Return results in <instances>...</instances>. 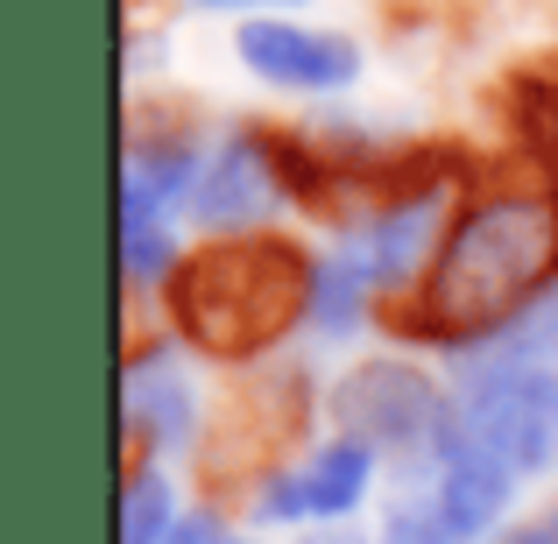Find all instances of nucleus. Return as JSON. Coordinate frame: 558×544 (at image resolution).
Here are the masks:
<instances>
[{"instance_id": "obj_13", "label": "nucleus", "mask_w": 558, "mask_h": 544, "mask_svg": "<svg viewBox=\"0 0 558 544\" xmlns=\"http://www.w3.org/2000/svg\"><path fill=\"white\" fill-rule=\"evenodd\" d=\"M312 544H361V537H354V531H318Z\"/></svg>"}, {"instance_id": "obj_1", "label": "nucleus", "mask_w": 558, "mask_h": 544, "mask_svg": "<svg viewBox=\"0 0 558 544\" xmlns=\"http://www.w3.org/2000/svg\"><path fill=\"white\" fill-rule=\"evenodd\" d=\"M558 283V184L488 191L474 198L432 247L403 333L446 347H481L531 318Z\"/></svg>"}, {"instance_id": "obj_10", "label": "nucleus", "mask_w": 558, "mask_h": 544, "mask_svg": "<svg viewBox=\"0 0 558 544\" xmlns=\"http://www.w3.org/2000/svg\"><path fill=\"white\" fill-rule=\"evenodd\" d=\"M170 481L163 474H149V467H142V474H128V495H121V544H170V531H178V523H170Z\"/></svg>"}, {"instance_id": "obj_7", "label": "nucleus", "mask_w": 558, "mask_h": 544, "mask_svg": "<svg viewBox=\"0 0 558 544\" xmlns=\"http://www.w3.org/2000/svg\"><path fill=\"white\" fill-rule=\"evenodd\" d=\"M368 474H375V452L361 438H332L304 467H290V474H276L262 488V517H283V523L290 517H347L368 495Z\"/></svg>"}, {"instance_id": "obj_8", "label": "nucleus", "mask_w": 558, "mask_h": 544, "mask_svg": "<svg viewBox=\"0 0 558 544\" xmlns=\"http://www.w3.org/2000/svg\"><path fill=\"white\" fill-rule=\"evenodd\" d=\"M198 191V164H191V142H135L121 170V227H142V219H170V205Z\"/></svg>"}, {"instance_id": "obj_2", "label": "nucleus", "mask_w": 558, "mask_h": 544, "mask_svg": "<svg viewBox=\"0 0 558 544\" xmlns=\"http://www.w3.org/2000/svg\"><path fill=\"white\" fill-rule=\"evenodd\" d=\"M318 269L283 233H227L170 269V318L191 347L219 361L269 354L298 318H312Z\"/></svg>"}, {"instance_id": "obj_4", "label": "nucleus", "mask_w": 558, "mask_h": 544, "mask_svg": "<svg viewBox=\"0 0 558 544\" xmlns=\"http://www.w3.org/2000/svg\"><path fill=\"white\" fill-rule=\"evenodd\" d=\"M332 418L347 438L368 452H396V460H432L452 432V403L424 367L410 361H361L332 389Z\"/></svg>"}, {"instance_id": "obj_12", "label": "nucleus", "mask_w": 558, "mask_h": 544, "mask_svg": "<svg viewBox=\"0 0 558 544\" xmlns=\"http://www.w3.org/2000/svg\"><path fill=\"white\" fill-rule=\"evenodd\" d=\"M170 544H233L227 531H219V523L213 517H184L178 523V531H170Z\"/></svg>"}, {"instance_id": "obj_6", "label": "nucleus", "mask_w": 558, "mask_h": 544, "mask_svg": "<svg viewBox=\"0 0 558 544\" xmlns=\"http://www.w3.org/2000/svg\"><path fill=\"white\" fill-rule=\"evenodd\" d=\"M241 57L255 78L290 85V93H332L361 71V50L347 36H326V28L304 22H247L241 28Z\"/></svg>"}, {"instance_id": "obj_5", "label": "nucleus", "mask_w": 558, "mask_h": 544, "mask_svg": "<svg viewBox=\"0 0 558 544\" xmlns=\"http://www.w3.org/2000/svg\"><path fill=\"white\" fill-rule=\"evenodd\" d=\"M283 164H276V142L262 135H233L213 164L198 170V191H191V213L213 233H241L255 219H269L283 205Z\"/></svg>"}, {"instance_id": "obj_9", "label": "nucleus", "mask_w": 558, "mask_h": 544, "mask_svg": "<svg viewBox=\"0 0 558 544\" xmlns=\"http://www.w3.org/2000/svg\"><path fill=\"white\" fill-rule=\"evenodd\" d=\"M128 432H142L149 446H184L191 438V382L170 367V354L128 361Z\"/></svg>"}, {"instance_id": "obj_11", "label": "nucleus", "mask_w": 558, "mask_h": 544, "mask_svg": "<svg viewBox=\"0 0 558 544\" xmlns=\"http://www.w3.org/2000/svg\"><path fill=\"white\" fill-rule=\"evenodd\" d=\"M502 544H558V503H545L531 523H517V531H509Z\"/></svg>"}, {"instance_id": "obj_3", "label": "nucleus", "mask_w": 558, "mask_h": 544, "mask_svg": "<svg viewBox=\"0 0 558 544\" xmlns=\"http://www.w3.org/2000/svg\"><path fill=\"white\" fill-rule=\"evenodd\" d=\"M509 481H517V467L481 452L474 438L446 432V446L424 460V481L389 509L381 544H474L509 509Z\"/></svg>"}, {"instance_id": "obj_14", "label": "nucleus", "mask_w": 558, "mask_h": 544, "mask_svg": "<svg viewBox=\"0 0 558 544\" xmlns=\"http://www.w3.org/2000/svg\"><path fill=\"white\" fill-rule=\"evenodd\" d=\"M191 8H255V0H191ZM290 8V0H283Z\"/></svg>"}]
</instances>
